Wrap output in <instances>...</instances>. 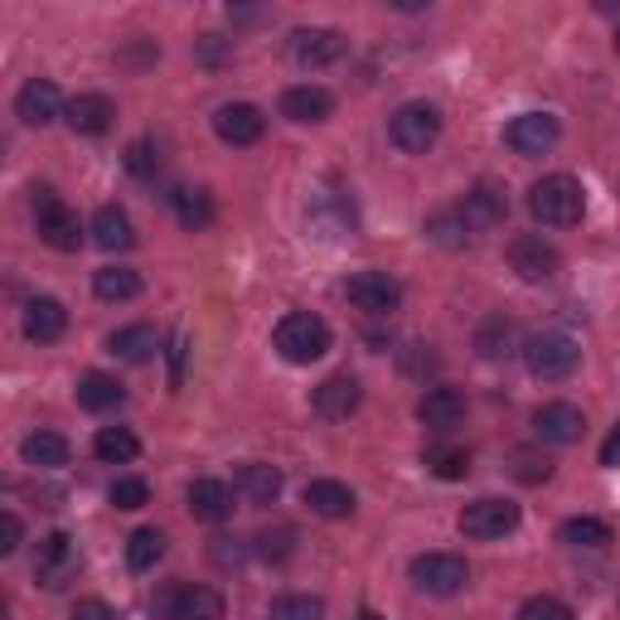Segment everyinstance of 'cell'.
<instances>
[{
    "mask_svg": "<svg viewBox=\"0 0 620 620\" xmlns=\"http://www.w3.org/2000/svg\"><path fill=\"white\" fill-rule=\"evenodd\" d=\"M272 345L286 363H315V359H325V349H330V325L311 311H291L276 320Z\"/></svg>",
    "mask_w": 620,
    "mask_h": 620,
    "instance_id": "1",
    "label": "cell"
},
{
    "mask_svg": "<svg viewBox=\"0 0 620 620\" xmlns=\"http://www.w3.org/2000/svg\"><path fill=\"white\" fill-rule=\"evenodd\" d=\"M529 209L543 228H573V224H581L587 199H581V185L573 175H543L539 185L529 189Z\"/></svg>",
    "mask_w": 620,
    "mask_h": 620,
    "instance_id": "2",
    "label": "cell"
},
{
    "mask_svg": "<svg viewBox=\"0 0 620 620\" xmlns=\"http://www.w3.org/2000/svg\"><path fill=\"white\" fill-rule=\"evenodd\" d=\"M388 141L403 155H427L436 141H442V112L432 102H403L393 117H388Z\"/></svg>",
    "mask_w": 620,
    "mask_h": 620,
    "instance_id": "3",
    "label": "cell"
},
{
    "mask_svg": "<svg viewBox=\"0 0 620 620\" xmlns=\"http://www.w3.org/2000/svg\"><path fill=\"white\" fill-rule=\"evenodd\" d=\"M34 228H40V238L48 242V248H58V252H78L83 248L78 214H73L54 189H34Z\"/></svg>",
    "mask_w": 620,
    "mask_h": 620,
    "instance_id": "4",
    "label": "cell"
},
{
    "mask_svg": "<svg viewBox=\"0 0 620 620\" xmlns=\"http://www.w3.org/2000/svg\"><path fill=\"white\" fill-rule=\"evenodd\" d=\"M524 359H529V369L539 373V379H573L577 373V363H581V345L573 335H563V330H548V335H533L529 345H524Z\"/></svg>",
    "mask_w": 620,
    "mask_h": 620,
    "instance_id": "5",
    "label": "cell"
},
{
    "mask_svg": "<svg viewBox=\"0 0 620 620\" xmlns=\"http://www.w3.org/2000/svg\"><path fill=\"white\" fill-rule=\"evenodd\" d=\"M412 581L422 591H432V597H456L470 581V567L456 553H422V557H412Z\"/></svg>",
    "mask_w": 620,
    "mask_h": 620,
    "instance_id": "6",
    "label": "cell"
},
{
    "mask_svg": "<svg viewBox=\"0 0 620 620\" xmlns=\"http://www.w3.org/2000/svg\"><path fill=\"white\" fill-rule=\"evenodd\" d=\"M78 548H73L68 533H48L40 543V553H34V581H40L44 591H64L73 577H78Z\"/></svg>",
    "mask_w": 620,
    "mask_h": 620,
    "instance_id": "7",
    "label": "cell"
},
{
    "mask_svg": "<svg viewBox=\"0 0 620 620\" xmlns=\"http://www.w3.org/2000/svg\"><path fill=\"white\" fill-rule=\"evenodd\" d=\"M155 616L165 620H224V597L214 587H165L155 597Z\"/></svg>",
    "mask_w": 620,
    "mask_h": 620,
    "instance_id": "8",
    "label": "cell"
},
{
    "mask_svg": "<svg viewBox=\"0 0 620 620\" xmlns=\"http://www.w3.org/2000/svg\"><path fill=\"white\" fill-rule=\"evenodd\" d=\"M514 529H519L514 500H476V504L460 509V533H466V539L490 543V539H504V533H514Z\"/></svg>",
    "mask_w": 620,
    "mask_h": 620,
    "instance_id": "9",
    "label": "cell"
},
{
    "mask_svg": "<svg viewBox=\"0 0 620 620\" xmlns=\"http://www.w3.org/2000/svg\"><path fill=\"white\" fill-rule=\"evenodd\" d=\"M557 137H563V127H557V117H548V112H519L504 127V145L514 155H548Z\"/></svg>",
    "mask_w": 620,
    "mask_h": 620,
    "instance_id": "10",
    "label": "cell"
},
{
    "mask_svg": "<svg viewBox=\"0 0 620 620\" xmlns=\"http://www.w3.org/2000/svg\"><path fill=\"white\" fill-rule=\"evenodd\" d=\"M509 267H514L524 282H553L557 272H563V252L553 248V242H543L539 233H524L509 242Z\"/></svg>",
    "mask_w": 620,
    "mask_h": 620,
    "instance_id": "11",
    "label": "cell"
},
{
    "mask_svg": "<svg viewBox=\"0 0 620 620\" xmlns=\"http://www.w3.org/2000/svg\"><path fill=\"white\" fill-rule=\"evenodd\" d=\"M345 296L369 315H388V311H398V301H403V286H398L388 272H355L345 282Z\"/></svg>",
    "mask_w": 620,
    "mask_h": 620,
    "instance_id": "12",
    "label": "cell"
},
{
    "mask_svg": "<svg viewBox=\"0 0 620 620\" xmlns=\"http://www.w3.org/2000/svg\"><path fill=\"white\" fill-rule=\"evenodd\" d=\"M581 432H587V417L573 403H543L533 412V436L548 446H573V442H581Z\"/></svg>",
    "mask_w": 620,
    "mask_h": 620,
    "instance_id": "13",
    "label": "cell"
},
{
    "mask_svg": "<svg viewBox=\"0 0 620 620\" xmlns=\"http://www.w3.org/2000/svg\"><path fill=\"white\" fill-rule=\"evenodd\" d=\"M349 40L339 30H296L291 34V58H296L301 68H330L345 58Z\"/></svg>",
    "mask_w": 620,
    "mask_h": 620,
    "instance_id": "14",
    "label": "cell"
},
{
    "mask_svg": "<svg viewBox=\"0 0 620 620\" xmlns=\"http://www.w3.org/2000/svg\"><path fill=\"white\" fill-rule=\"evenodd\" d=\"M359 398H363V388L355 373H330V379L311 393V407H315V417H325V422H345L349 412L359 407Z\"/></svg>",
    "mask_w": 620,
    "mask_h": 620,
    "instance_id": "15",
    "label": "cell"
},
{
    "mask_svg": "<svg viewBox=\"0 0 620 620\" xmlns=\"http://www.w3.org/2000/svg\"><path fill=\"white\" fill-rule=\"evenodd\" d=\"M214 131H218V141H228V145H258L267 131V117L252 102H224L214 112Z\"/></svg>",
    "mask_w": 620,
    "mask_h": 620,
    "instance_id": "16",
    "label": "cell"
},
{
    "mask_svg": "<svg viewBox=\"0 0 620 620\" xmlns=\"http://www.w3.org/2000/svg\"><path fill=\"white\" fill-rule=\"evenodd\" d=\"M20 325L34 345H54V339H64V330H68V311H64V301H54V296H30Z\"/></svg>",
    "mask_w": 620,
    "mask_h": 620,
    "instance_id": "17",
    "label": "cell"
},
{
    "mask_svg": "<svg viewBox=\"0 0 620 620\" xmlns=\"http://www.w3.org/2000/svg\"><path fill=\"white\" fill-rule=\"evenodd\" d=\"M233 494H242L248 504H276V494H282V470L267 466V460H242L233 470Z\"/></svg>",
    "mask_w": 620,
    "mask_h": 620,
    "instance_id": "18",
    "label": "cell"
},
{
    "mask_svg": "<svg viewBox=\"0 0 620 620\" xmlns=\"http://www.w3.org/2000/svg\"><path fill=\"white\" fill-rule=\"evenodd\" d=\"M112 117H117V107H112V97H102V93H78L64 107V121L78 137H102V131L112 127Z\"/></svg>",
    "mask_w": 620,
    "mask_h": 620,
    "instance_id": "19",
    "label": "cell"
},
{
    "mask_svg": "<svg viewBox=\"0 0 620 620\" xmlns=\"http://www.w3.org/2000/svg\"><path fill=\"white\" fill-rule=\"evenodd\" d=\"M417 417H422V427H432V432H452L466 422V393H456V388H432V393H422Z\"/></svg>",
    "mask_w": 620,
    "mask_h": 620,
    "instance_id": "20",
    "label": "cell"
},
{
    "mask_svg": "<svg viewBox=\"0 0 620 620\" xmlns=\"http://www.w3.org/2000/svg\"><path fill=\"white\" fill-rule=\"evenodd\" d=\"M185 500H189V514L204 519V524H224V519L233 514V490H228L224 480H209V476L189 480Z\"/></svg>",
    "mask_w": 620,
    "mask_h": 620,
    "instance_id": "21",
    "label": "cell"
},
{
    "mask_svg": "<svg viewBox=\"0 0 620 620\" xmlns=\"http://www.w3.org/2000/svg\"><path fill=\"white\" fill-rule=\"evenodd\" d=\"M335 112V97L320 88V83H301V88H286L282 93V117L286 121H301V127H311V121H325Z\"/></svg>",
    "mask_w": 620,
    "mask_h": 620,
    "instance_id": "22",
    "label": "cell"
},
{
    "mask_svg": "<svg viewBox=\"0 0 620 620\" xmlns=\"http://www.w3.org/2000/svg\"><path fill=\"white\" fill-rule=\"evenodd\" d=\"M15 112H20V121H30V127H48V121L64 112V102H58V88L48 78H30L15 97Z\"/></svg>",
    "mask_w": 620,
    "mask_h": 620,
    "instance_id": "23",
    "label": "cell"
},
{
    "mask_svg": "<svg viewBox=\"0 0 620 620\" xmlns=\"http://www.w3.org/2000/svg\"><path fill=\"white\" fill-rule=\"evenodd\" d=\"M460 224L466 228H476V233H485V228H494V224H504V214H509V204H504V194L500 189H490V185H476L466 194V204H460Z\"/></svg>",
    "mask_w": 620,
    "mask_h": 620,
    "instance_id": "24",
    "label": "cell"
},
{
    "mask_svg": "<svg viewBox=\"0 0 620 620\" xmlns=\"http://www.w3.org/2000/svg\"><path fill=\"white\" fill-rule=\"evenodd\" d=\"M306 504H311V514H320V519H349L355 514V490H349L345 480H311Z\"/></svg>",
    "mask_w": 620,
    "mask_h": 620,
    "instance_id": "25",
    "label": "cell"
},
{
    "mask_svg": "<svg viewBox=\"0 0 620 620\" xmlns=\"http://www.w3.org/2000/svg\"><path fill=\"white\" fill-rule=\"evenodd\" d=\"M93 242H97L102 252H127L131 242H137L127 209H117V204H102V209L93 214Z\"/></svg>",
    "mask_w": 620,
    "mask_h": 620,
    "instance_id": "26",
    "label": "cell"
},
{
    "mask_svg": "<svg viewBox=\"0 0 620 620\" xmlns=\"http://www.w3.org/2000/svg\"><path fill=\"white\" fill-rule=\"evenodd\" d=\"M93 291L97 301H137L141 296V272H131V267H102V272H93Z\"/></svg>",
    "mask_w": 620,
    "mask_h": 620,
    "instance_id": "27",
    "label": "cell"
},
{
    "mask_svg": "<svg viewBox=\"0 0 620 620\" xmlns=\"http://www.w3.org/2000/svg\"><path fill=\"white\" fill-rule=\"evenodd\" d=\"M20 456H24V466L58 470V466H68V442L58 432H34V436H24Z\"/></svg>",
    "mask_w": 620,
    "mask_h": 620,
    "instance_id": "28",
    "label": "cell"
},
{
    "mask_svg": "<svg viewBox=\"0 0 620 620\" xmlns=\"http://www.w3.org/2000/svg\"><path fill=\"white\" fill-rule=\"evenodd\" d=\"M155 345H161V339H155L151 325H127V330H117L112 339H107V349H112L121 363H145L155 355Z\"/></svg>",
    "mask_w": 620,
    "mask_h": 620,
    "instance_id": "29",
    "label": "cell"
},
{
    "mask_svg": "<svg viewBox=\"0 0 620 620\" xmlns=\"http://www.w3.org/2000/svg\"><path fill=\"white\" fill-rule=\"evenodd\" d=\"M93 452H97V460H107V466H131V460L141 456V442L127 427H102L93 436Z\"/></svg>",
    "mask_w": 620,
    "mask_h": 620,
    "instance_id": "30",
    "label": "cell"
},
{
    "mask_svg": "<svg viewBox=\"0 0 620 620\" xmlns=\"http://www.w3.org/2000/svg\"><path fill=\"white\" fill-rule=\"evenodd\" d=\"M121 383L117 379H107V373H83L78 379V407H88V412H107V407H121Z\"/></svg>",
    "mask_w": 620,
    "mask_h": 620,
    "instance_id": "31",
    "label": "cell"
},
{
    "mask_svg": "<svg viewBox=\"0 0 620 620\" xmlns=\"http://www.w3.org/2000/svg\"><path fill=\"white\" fill-rule=\"evenodd\" d=\"M170 199H175V214H180V224H185L189 233H204V228L214 224V204H209V194L204 189H175Z\"/></svg>",
    "mask_w": 620,
    "mask_h": 620,
    "instance_id": "32",
    "label": "cell"
},
{
    "mask_svg": "<svg viewBox=\"0 0 620 620\" xmlns=\"http://www.w3.org/2000/svg\"><path fill=\"white\" fill-rule=\"evenodd\" d=\"M161 557H165V533L161 529H137V533H131V543H127L131 573H151Z\"/></svg>",
    "mask_w": 620,
    "mask_h": 620,
    "instance_id": "33",
    "label": "cell"
},
{
    "mask_svg": "<svg viewBox=\"0 0 620 620\" xmlns=\"http://www.w3.org/2000/svg\"><path fill=\"white\" fill-rule=\"evenodd\" d=\"M563 543L597 553V548H611V529H606L601 519H587V514H581V519H567V524H563Z\"/></svg>",
    "mask_w": 620,
    "mask_h": 620,
    "instance_id": "34",
    "label": "cell"
},
{
    "mask_svg": "<svg viewBox=\"0 0 620 620\" xmlns=\"http://www.w3.org/2000/svg\"><path fill=\"white\" fill-rule=\"evenodd\" d=\"M422 466L442 480H460L470 470V452H456V446H427V452H422Z\"/></svg>",
    "mask_w": 620,
    "mask_h": 620,
    "instance_id": "35",
    "label": "cell"
},
{
    "mask_svg": "<svg viewBox=\"0 0 620 620\" xmlns=\"http://www.w3.org/2000/svg\"><path fill=\"white\" fill-rule=\"evenodd\" d=\"M267 620H325V601L320 597H276Z\"/></svg>",
    "mask_w": 620,
    "mask_h": 620,
    "instance_id": "36",
    "label": "cell"
},
{
    "mask_svg": "<svg viewBox=\"0 0 620 620\" xmlns=\"http://www.w3.org/2000/svg\"><path fill=\"white\" fill-rule=\"evenodd\" d=\"M107 500H112L117 509H145L151 504V485H145L141 476H121L112 490H107Z\"/></svg>",
    "mask_w": 620,
    "mask_h": 620,
    "instance_id": "37",
    "label": "cell"
},
{
    "mask_svg": "<svg viewBox=\"0 0 620 620\" xmlns=\"http://www.w3.org/2000/svg\"><path fill=\"white\" fill-rule=\"evenodd\" d=\"M127 170L137 180H151L155 170H161V145H155V141H131L127 145Z\"/></svg>",
    "mask_w": 620,
    "mask_h": 620,
    "instance_id": "38",
    "label": "cell"
},
{
    "mask_svg": "<svg viewBox=\"0 0 620 620\" xmlns=\"http://www.w3.org/2000/svg\"><path fill=\"white\" fill-rule=\"evenodd\" d=\"M519 620H577V616H573V606L557 597H529L519 606Z\"/></svg>",
    "mask_w": 620,
    "mask_h": 620,
    "instance_id": "39",
    "label": "cell"
},
{
    "mask_svg": "<svg viewBox=\"0 0 620 620\" xmlns=\"http://www.w3.org/2000/svg\"><path fill=\"white\" fill-rule=\"evenodd\" d=\"M291 543H296V529H286V524H282V529H267L258 553L272 557V563H282V557H291Z\"/></svg>",
    "mask_w": 620,
    "mask_h": 620,
    "instance_id": "40",
    "label": "cell"
},
{
    "mask_svg": "<svg viewBox=\"0 0 620 620\" xmlns=\"http://www.w3.org/2000/svg\"><path fill=\"white\" fill-rule=\"evenodd\" d=\"M509 335H514V330H509V320H490V325L480 330V339H476L480 355H485V359H500V355H504L500 345H509Z\"/></svg>",
    "mask_w": 620,
    "mask_h": 620,
    "instance_id": "41",
    "label": "cell"
},
{
    "mask_svg": "<svg viewBox=\"0 0 620 620\" xmlns=\"http://www.w3.org/2000/svg\"><path fill=\"white\" fill-rule=\"evenodd\" d=\"M68 620H117V611H112L107 601H97V597H83V601L68 611Z\"/></svg>",
    "mask_w": 620,
    "mask_h": 620,
    "instance_id": "42",
    "label": "cell"
},
{
    "mask_svg": "<svg viewBox=\"0 0 620 620\" xmlns=\"http://www.w3.org/2000/svg\"><path fill=\"white\" fill-rule=\"evenodd\" d=\"M20 533H24V529H20L15 514H0V553H6V557L20 548Z\"/></svg>",
    "mask_w": 620,
    "mask_h": 620,
    "instance_id": "43",
    "label": "cell"
},
{
    "mask_svg": "<svg viewBox=\"0 0 620 620\" xmlns=\"http://www.w3.org/2000/svg\"><path fill=\"white\" fill-rule=\"evenodd\" d=\"M616 460H620V427L611 432V442L601 446V466H616Z\"/></svg>",
    "mask_w": 620,
    "mask_h": 620,
    "instance_id": "44",
    "label": "cell"
},
{
    "mask_svg": "<svg viewBox=\"0 0 620 620\" xmlns=\"http://www.w3.org/2000/svg\"><path fill=\"white\" fill-rule=\"evenodd\" d=\"M359 620H383V616H359Z\"/></svg>",
    "mask_w": 620,
    "mask_h": 620,
    "instance_id": "45",
    "label": "cell"
},
{
    "mask_svg": "<svg viewBox=\"0 0 620 620\" xmlns=\"http://www.w3.org/2000/svg\"><path fill=\"white\" fill-rule=\"evenodd\" d=\"M616 54H620V30H616Z\"/></svg>",
    "mask_w": 620,
    "mask_h": 620,
    "instance_id": "46",
    "label": "cell"
}]
</instances>
